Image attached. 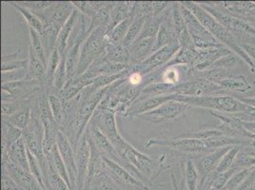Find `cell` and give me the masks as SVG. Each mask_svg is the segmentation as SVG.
Wrapping results in <instances>:
<instances>
[{
    "label": "cell",
    "instance_id": "30",
    "mask_svg": "<svg viewBox=\"0 0 255 190\" xmlns=\"http://www.w3.org/2000/svg\"><path fill=\"white\" fill-rule=\"evenodd\" d=\"M86 37L79 39L75 45L68 51L67 53V58H66V65H67V77H68V82L72 81L75 78V73L78 67L79 63V58H80V52H81V47L83 43L85 41ZM67 82V83H68Z\"/></svg>",
    "mask_w": 255,
    "mask_h": 190
},
{
    "label": "cell",
    "instance_id": "1",
    "mask_svg": "<svg viewBox=\"0 0 255 190\" xmlns=\"http://www.w3.org/2000/svg\"><path fill=\"white\" fill-rule=\"evenodd\" d=\"M181 4L185 6L187 9H189L196 16V18L202 24L204 28L210 32L217 41L223 44L225 47H227L233 53L241 57L245 62L249 65V67L253 65V60L242 50V48L240 47V44L237 43V40L234 37L233 32L224 28L223 26L216 21L215 18L209 12H207L203 8H201L197 2L181 1Z\"/></svg>",
    "mask_w": 255,
    "mask_h": 190
},
{
    "label": "cell",
    "instance_id": "10",
    "mask_svg": "<svg viewBox=\"0 0 255 190\" xmlns=\"http://www.w3.org/2000/svg\"><path fill=\"white\" fill-rule=\"evenodd\" d=\"M210 113L213 117L219 119L221 124L216 127L220 131L223 132L225 136L232 138H238V139H249V140H255V135L252 134L245 128L243 122L237 118L233 116L232 114L228 113H220L210 110Z\"/></svg>",
    "mask_w": 255,
    "mask_h": 190
},
{
    "label": "cell",
    "instance_id": "44",
    "mask_svg": "<svg viewBox=\"0 0 255 190\" xmlns=\"http://www.w3.org/2000/svg\"><path fill=\"white\" fill-rule=\"evenodd\" d=\"M255 167V153L251 151L241 150L234 161L233 169H251Z\"/></svg>",
    "mask_w": 255,
    "mask_h": 190
},
{
    "label": "cell",
    "instance_id": "2",
    "mask_svg": "<svg viewBox=\"0 0 255 190\" xmlns=\"http://www.w3.org/2000/svg\"><path fill=\"white\" fill-rule=\"evenodd\" d=\"M118 154L127 164V170L135 178L144 183L149 180L156 169V162L128 144L124 138H120L114 144Z\"/></svg>",
    "mask_w": 255,
    "mask_h": 190
},
{
    "label": "cell",
    "instance_id": "17",
    "mask_svg": "<svg viewBox=\"0 0 255 190\" xmlns=\"http://www.w3.org/2000/svg\"><path fill=\"white\" fill-rule=\"evenodd\" d=\"M57 148L60 153V156L63 160L66 169L68 170L73 190H76V180H77V170L75 162V153L74 147L71 144L68 136L63 131H59L57 136Z\"/></svg>",
    "mask_w": 255,
    "mask_h": 190
},
{
    "label": "cell",
    "instance_id": "54",
    "mask_svg": "<svg viewBox=\"0 0 255 190\" xmlns=\"http://www.w3.org/2000/svg\"><path fill=\"white\" fill-rule=\"evenodd\" d=\"M240 47L248 54V56L255 62V42L241 43Z\"/></svg>",
    "mask_w": 255,
    "mask_h": 190
},
{
    "label": "cell",
    "instance_id": "6",
    "mask_svg": "<svg viewBox=\"0 0 255 190\" xmlns=\"http://www.w3.org/2000/svg\"><path fill=\"white\" fill-rule=\"evenodd\" d=\"M197 3L200 5L201 8H203L207 12H209L215 18L216 21L221 24L228 31L232 32H240L243 34L251 35L255 38V27L254 25L250 24L249 22L234 17L227 11L222 10L220 7L212 6L205 2H197Z\"/></svg>",
    "mask_w": 255,
    "mask_h": 190
},
{
    "label": "cell",
    "instance_id": "45",
    "mask_svg": "<svg viewBox=\"0 0 255 190\" xmlns=\"http://www.w3.org/2000/svg\"><path fill=\"white\" fill-rule=\"evenodd\" d=\"M255 168L251 169H244L237 171L234 176L228 182L223 190H236L240 188V186L244 183L248 177L252 174V172L255 170Z\"/></svg>",
    "mask_w": 255,
    "mask_h": 190
},
{
    "label": "cell",
    "instance_id": "22",
    "mask_svg": "<svg viewBox=\"0 0 255 190\" xmlns=\"http://www.w3.org/2000/svg\"><path fill=\"white\" fill-rule=\"evenodd\" d=\"M135 2L117 1L111 4V19L108 26V32L115 29L118 24L124 21L132 14Z\"/></svg>",
    "mask_w": 255,
    "mask_h": 190
},
{
    "label": "cell",
    "instance_id": "57",
    "mask_svg": "<svg viewBox=\"0 0 255 190\" xmlns=\"http://www.w3.org/2000/svg\"><path fill=\"white\" fill-rule=\"evenodd\" d=\"M171 182H172V185H173V190H178V186H177L176 179H175V176H174L173 172H171Z\"/></svg>",
    "mask_w": 255,
    "mask_h": 190
},
{
    "label": "cell",
    "instance_id": "34",
    "mask_svg": "<svg viewBox=\"0 0 255 190\" xmlns=\"http://www.w3.org/2000/svg\"><path fill=\"white\" fill-rule=\"evenodd\" d=\"M133 19H134V16H133V14H131L129 17H128L127 19H125L124 21L118 24L115 29H113L111 32H108L109 41L115 45H122V42H123L124 38L126 37L128 31L131 23L133 22Z\"/></svg>",
    "mask_w": 255,
    "mask_h": 190
},
{
    "label": "cell",
    "instance_id": "43",
    "mask_svg": "<svg viewBox=\"0 0 255 190\" xmlns=\"http://www.w3.org/2000/svg\"><path fill=\"white\" fill-rule=\"evenodd\" d=\"M29 33H30V47H32L33 52L38 56V58L42 61L43 64L46 66V69H47L48 58L46 56V53H45V50H44V47H43L39 32L34 31L32 28H29Z\"/></svg>",
    "mask_w": 255,
    "mask_h": 190
},
{
    "label": "cell",
    "instance_id": "53",
    "mask_svg": "<svg viewBox=\"0 0 255 190\" xmlns=\"http://www.w3.org/2000/svg\"><path fill=\"white\" fill-rule=\"evenodd\" d=\"M232 115L243 122H255V107L248 106V108L245 112L234 113Z\"/></svg>",
    "mask_w": 255,
    "mask_h": 190
},
{
    "label": "cell",
    "instance_id": "18",
    "mask_svg": "<svg viewBox=\"0 0 255 190\" xmlns=\"http://www.w3.org/2000/svg\"><path fill=\"white\" fill-rule=\"evenodd\" d=\"M231 148L232 147L218 148L211 153L200 155L197 158L193 159V162L199 174L200 182L216 169L221 160Z\"/></svg>",
    "mask_w": 255,
    "mask_h": 190
},
{
    "label": "cell",
    "instance_id": "28",
    "mask_svg": "<svg viewBox=\"0 0 255 190\" xmlns=\"http://www.w3.org/2000/svg\"><path fill=\"white\" fill-rule=\"evenodd\" d=\"M79 16H80V11L75 8L73 14L68 19V21L64 24L61 31L59 32L57 42H56V49L60 52L61 54L68 53L69 38H70L72 32L74 31V29H75V25L79 19Z\"/></svg>",
    "mask_w": 255,
    "mask_h": 190
},
{
    "label": "cell",
    "instance_id": "33",
    "mask_svg": "<svg viewBox=\"0 0 255 190\" xmlns=\"http://www.w3.org/2000/svg\"><path fill=\"white\" fill-rule=\"evenodd\" d=\"M117 187L116 181L111 177L105 169L96 174L89 190H117Z\"/></svg>",
    "mask_w": 255,
    "mask_h": 190
},
{
    "label": "cell",
    "instance_id": "23",
    "mask_svg": "<svg viewBox=\"0 0 255 190\" xmlns=\"http://www.w3.org/2000/svg\"><path fill=\"white\" fill-rule=\"evenodd\" d=\"M29 80H37L40 81L46 88L47 92V81H46V66L38 58L32 49L29 47L28 53V75L27 78Z\"/></svg>",
    "mask_w": 255,
    "mask_h": 190
},
{
    "label": "cell",
    "instance_id": "15",
    "mask_svg": "<svg viewBox=\"0 0 255 190\" xmlns=\"http://www.w3.org/2000/svg\"><path fill=\"white\" fill-rule=\"evenodd\" d=\"M103 161L107 172L116 181L117 184L127 187H135L141 190H149L143 182L135 178L129 171H128L121 165L117 164V162L106 157H103Z\"/></svg>",
    "mask_w": 255,
    "mask_h": 190
},
{
    "label": "cell",
    "instance_id": "47",
    "mask_svg": "<svg viewBox=\"0 0 255 190\" xmlns=\"http://www.w3.org/2000/svg\"><path fill=\"white\" fill-rule=\"evenodd\" d=\"M239 63V56L234 53H230L222 58L218 59L215 63L213 64L211 69H225V70H230L235 68Z\"/></svg>",
    "mask_w": 255,
    "mask_h": 190
},
{
    "label": "cell",
    "instance_id": "39",
    "mask_svg": "<svg viewBox=\"0 0 255 190\" xmlns=\"http://www.w3.org/2000/svg\"><path fill=\"white\" fill-rule=\"evenodd\" d=\"M9 3H10V5L14 7L17 11H19V13L23 16L25 21L27 22V24L29 25V28H32L34 31H36L39 33L41 32L43 29V23L36 14H34L30 10L18 5L16 2H9Z\"/></svg>",
    "mask_w": 255,
    "mask_h": 190
},
{
    "label": "cell",
    "instance_id": "48",
    "mask_svg": "<svg viewBox=\"0 0 255 190\" xmlns=\"http://www.w3.org/2000/svg\"><path fill=\"white\" fill-rule=\"evenodd\" d=\"M27 153H28L30 172L33 175V177L37 180V182L40 184L43 190H47L46 187H45V184H44V181H43L42 169H41V167L39 165V162L28 149H27Z\"/></svg>",
    "mask_w": 255,
    "mask_h": 190
},
{
    "label": "cell",
    "instance_id": "16",
    "mask_svg": "<svg viewBox=\"0 0 255 190\" xmlns=\"http://www.w3.org/2000/svg\"><path fill=\"white\" fill-rule=\"evenodd\" d=\"M91 155V148L88 140L87 132L83 134L80 139L77 148L75 150V162L77 170V180H76V190H84L85 188L86 176L89 166Z\"/></svg>",
    "mask_w": 255,
    "mask_h": 190
},
{
    "label": "cell",
    "instance_id": "13",
    "mask_svg": "<svg viewBox=\"0 0 255 190\" xmlns=\"http://www.w3.org/2000/svg\"><path fill=\"white\" fill-rule=\"evenodd\" d=\"M86 131L88 132L89 136L92 139L94 145L96 146L99 153L102 155V157L111 159L127 169V164L118 154L115 146L105 134H103L97 127L92 125H88Z\"/></svg>",
    "mask_w": 255,
    "mask_h": 190
},
{
    "label": "cell",
    "instance_id": "50",
    "mask_svg": "<svg viewBox=\"0 0 255 190\" xmlns=\"http://www.w3.org/2000/svg\"><path fill=\"white\" fill-rule=\"evenodd\" d=\"M27 75H28V68L19 69L11 72H7V73H2V84L21 81L27 78Z\"/></svg>",
    "mask_w": 255,
    "mask_h": 190
},
{
    "label": "cell",
    "instance_id": "41",
    "mask_svg": "<svg viewBox=\"0 0 255 190\" xmlns=\"http://www.w3.org/2000/svg\"><path fill=\"white\" fill-rule=\"evenodd\" d=\"M163 20V15L159 17H147L144 28L137 40L146 38H155L159 31L160 25Z\"/></svg>",
    "mask_w": 255,
    "mask_h": 190
},
{
    "label": "cell",
    "instance_id": "26",
    "mask_svg": "<svg viewBox=\"0 0 255 190\" xmlns=\"http://www.w3.org/2000/svg\"><path fill=\"white\" fill-rule=\"evenodd\" d=\"M61 29V26L53 23L43 25L42 31L39 33V35L47 58H49L53 51L56 49V42Z\"/></svg>",
    "mask_w": 255,
    "mask_h": 190
},
{
    "label": "cell",
    "instance_id": "5",
    "mask_svg": "<svg viewBox=\"0 0 255 190\" xmlns=\"http://www.w3.org/2000/svg\"><path fill=\"white\" fill-rule=\"evenodd\" d=\"M162 147L177 150L182 153L198 157L200 155L211 153L214 150L211 140H198L192 138L177 137L173 139H150L146 144V148Z\"/></svg>",
    "mask_w": 255,
    "mask_h": 190
},
{
    "label": "cell",
    "instance_id": "29",
    "mask_svg": "<svg viewBox=\"0 0 255 190\" xmlns=\"http://www.w3.org/2000/svg\"><path fill=\"white\" fill-rule=\"evenodd\" d=\"M23 137V131L17 127H13L10 123L2 120V156L6 155L9 148Z\"/></svg>",
    "mask_w": 255,
    "mask_h": 190
},
{
    "label": "cell",
    "instance_id": "9",
    "mask_svg": "<svg viewBox=\"0 0 255 190\" xmlns=\"http://www.w3.org/2000/svg\"><path fill=\"white\" fill-rule=\"evenodd\" d=\"M191 106L177 101H170L158 106L157 108L139 115L145 121L152 124H160L168 121H174L182 114H184Z\"/></svg>",
    "mask_w": 255,
    "mask_h": 190
},
{
    "label": "cell",
    "instance_id": "8",
    "mask_svg": "<svg viewBox=\"0 0 255 190\" xmlns=\"http://www.w3.org/2000/svg\"><path fill=\"white\" fill-rule=\"evenodd\" d=\"M179 43H174L169 46H166L158 51L152 53L149 58H147L142 63L134 67H131L132 72H136L142 75H147L158 69L164 67L173 58V56L180 50Z\"/></svg>",
    "mask_w": 255,
    "mask_h": 190
},
{
    "label": "cell",
    "instance_id": "49",
    "mask_svg": "<svg viewBox=\"0 0 255 190\" xmlns=\"http://www.w3.org/2000/svg\"><path fill=\"white\" fill-rule=\"evenodd\" d=\"M16 3L37 15L38 13L51 7L53 5V1H21Z\"/></svg>",
    "mask_w": 255,
    "mask_h": 190
},
{
    "label": "cell",
    "instance_id": "7",
    "mask_svg": "<svg viewBox=\"0 0 255 190\" xmlns=\"http://www.w3.org/2000/svg\"><path fill=\"white\" fill-rule=\"evenodd\" d=\"M171 95L199 97L206 95H225V92L217 83L202 78H194L180 84L173 85Z\"/></svg>",
    "mask_w": 255,
    "mask_h": 190
},
{
    "label": "cell",
    "instance_id": "11",
    "mask_svg": "<svg viewBox=\"0 0 255 190\" xmlns=\"http://www.w3.org/2000/svg\"><path fill=\"white\" fill-rule=\"evenodd\" d=\"M89 125L97 127L113 144L122 138L117 128V114L114 111L97 108Z\"/></svg>",
    "mask_w": 255,
    "mask_h": 190
},
{
    "label": "cell",
    "instance_id": "38",
    "mask_svg": "<svg viewBox=\"0 0 255 190\" xmlns=\"http://www.w3.org/2000/svg\"><path fill=\"white\" fill-rule=\"evenodd\" d=\"M75 8L82 14L92 18L107 4L106 1H72Z\"/></svg>",
    "mask_w": 255,
    "mask_h": 190
},
{
    "label": "cell",
    "instance_id": "56",
    "mask_svg": "<svg viewBox=\"0 0 255 190\" xmlns=\"http://www.w3.org/2000/svg\"><path fill=\"white\" fill-rule=\"evenodd\" d=\"M243 125L248 131L255 135V122H243Z\"/></svg>",
    "mask_w": 255,
    "mask_h": 190
},
{
    "label": "cell",
    "instance_id": "55",
    "mask_svg": "<svg viewBox=\"0 0 255 190\" xmlns=\"http://www.w3.org/2000/svg\"><path fill=\"white\" fill-rule=\"evenodd\" d=\"M233 96L245 105L255 107V96H246V95H233Z\"/></svg>",
    "mask_w": 255,
    "mask_h": 190
},
{
    "label": "cell",
    "instance_id": "40",
    "mask_svg": "<svg viewBox=\"0 0 255 190\" xmlns=\"http://www.w3.org/2000/svg\"><path fill=\"white\" fill-rule=\"evenodd\" d=\"M48 99H49V104L51 106L53 118L60 128H62L64 121H65L63 101L58 95H48Z\"/></svg>",
    "mask_w": 255,
    "mask_h": 190
},
{
    "label": "cell",
    "instance_id": "27",
    "mask_svg": "<svg viewBox=\"0 0 255 190\" xmlns=\"http://www.w3.org/2000/svg\"><path fill=\"white\" fill-rule=\"evenodd\" d=\"M199 60V53L196 48H180L178 53H176L170 62L166 64L162 68H168L172 66H185L189 68H194Z\"/></svg>",
    "mask_w": 255,
    "mask_h": 190
},
{
    "label": "cell",
    "instance_id": "36",
    "mask_svg": "<svg viewBox=\"0 0 255 190\" xmlns=\"http://www.w3.org/2000/svg\"><path fill=\"white\" fill-rule=\"evenodd\" d=\"M111 4L112 2H107L106 5L101 10H99L92 18H90L91 20L88 34L100 27L108 28L111 19Z\"/></svg>",
    "mask_w": 255,
    "mask_h": 190
},
{
    "label": "cell",
    "instance_id": "14",
    "mask_svg": "<svg viewBox=\"0 0 255 190\" xmlns=\"http://www.w3.org/2000/svg\"><path fill=\"white\" fill-rule=\"evenodd\" d=\"M75 10V7L72 2L53 1V5L51 7L38 13L37 16L42 21L43 25L53 23L63 27L64 24L68 21Z\"/></svg>",
    "mask_w": 255,
    "mask_h": 190
},
{
    "label": "cell",
    "instance_id": "58",
    "mask_svg": "<svg viewBox=\"0 0 255 190\" xmlns=\"http://www.w3.org/2000/svg\"><path fill=\"white\" fill-rule=\"evenodd\" d=\"M251 69V72L253 73V74H255V62L254 61V64H253V66L250 68Z\"/></svg>",
    "mask_w": 255,
    "mask_h": 190
},
{
    "label": "cell",
    "instance_id": "51",
    "mask_svg": "<svg viewBox=\"0 0 255 190\" xmlns=\"http://www.w3.org/2000/svg\"><path fill=\"white\" fill-rule=\"evenodd\" d=\"M24 68H28V58L27 59L21 58L17 60H10V61L2 62L1 72L7 73V72H11V71L24 69Z\"/></svg>",
    "mask_w": 255,
    "mask_h": 190
},
{
    "label": "cell",
    "instance_id": "24",
    "mask_svg": "<svg viewBox=\"0 0 255 190\" xmlns=\"http://www.w3.org/2000/svg\"><path fill=\"white\" fill-rule=\"evenodd\" d=\"M10 159L11 162L16 164L27 171H30L29 168V160H28V153H27V146L23 137L15 142L11 148H9L6 155L2 156V161Z\"/></svg>",
    "mask_w": 255,
    "mask_h": 190
},
{
    "label": "cell",
    "instance_id": "4",
    "mask_svg": "<svg viewBox=\"0 0 255 190\" xmlns=\"http://www.w3.org/2000/svg\"><path fill=\"white\" fill-rule=\"evenodd\" d=\"M109 42L107 27H100L87 35L81 47L79 63L75 78L85 74L96 60L103 56Z\"/></svg>",
    "mask_w": 255,
    "mask_h": 190
},
{
    "label": "cell",
    "instance_id": "31",
    "mask_svg": "<svg viewBox=\"0 0 255 190\" xmlns=\"http://www.w3.org/2000/svg\"><path fill=\"white\" fill-rule=\"evenodd\" d=\"M217 84L223 89L225 93L234 92V93H239V94H246L253 89L251 84L249 83V81L247 80V78L243 75L233 76L231 78L218 82Z\"/></svg>",
    "mask_w": 255,
    "mask_h": 190
},
{
    "label": "cell",
    "instance_id": "35",
    "mask_svg": "<svg viewBox=\"0 0 255 190\" xmlns=\"http://www.w3.org/2000/svg\"><path fill=\"white\" fill-rule=\"evenodd\" d=\"M32 106H28L11 116L3 117L2 120L10 123L13 127H17L23 131L29 126L32 119Z\"/></svg>",
    "mask_w": 255,
    "mask_h": 190
},
{
    "label": "cell",
    "instance_id": "32",
    "mask_svg": "<svg viewBox=\"0 0 255 190\" xmlns=\"http://www.w3.org/2000/svg\"><path fill=\"white\" fill-rule=\"evenodd\" d=\"M185 186L187 190H198L199 174L193 162V159L188 158L186 161V166L183 168Z\"/></svg>",
    "mask_w": 255,
    "mask_h": 190
},
{
    "label": "cell",
    "instance_id": "25",
    "mask_svg": "<svg viewBox=\"0 0 255 190\" xmlns=\"http://www.w3.org/2000/svg\"><path fill=\"white\" fill-rule=\"evenodd\" d=\"M101 58L111 63L126 65L128 68H130V56L128 49L123 45H115L111 42L108 43L105 53Z\"/></svg>",
    "mask_w": 255,
    "mask_h": 190
},
{
    "label": "cell",
    "instance_id": "3",
    "mask_svg": "<svg viewBox=\"0 0 255 190\" xmlns=\"http://www.w3.org/2000/svg\"><path fill=\"white\" fill-rule=\"evenodd\" d=\"M173 100L187 104L190 106L208 108L220 113H241L245 112L248 106L237 100L233 95H206L191 97L184 95H173Z\"/></svg>",
    "mask_w": 255,
    "mask_h": 190
},
{
    "label": "cell",
    "instance_id": "59",
    "mask_svg": "<svg viewBox=\"0 0 255 190\" xmlns=\"http://www.w3.org/2000/svg\"><path fill=\"white\" fill-rule=\"evenodd\" d=\"M250 190H255V184L254 185V187H253V188H252Z\"/></svg>",
    "mask_w": 255,
    "mask_h": 190
},
{
    "label": "cell",
    "instance_id": "42",
    "mask_svg": "<svg viewBox=\"0 0 255 190\" xmlns=\"http://www.w3.org/2000/svg\"><path fill=\"white\" fill-rule=\"evenodd\" d=\"M242 148H243L241 146H234V147H232V148L226 153V155L221 160V162L219 163L218 167L214 170L215 174L218 175L220 173H223V172H226V171L233 169V166H234V161L236 159V156L242 150Z\"/></svg>",
    "mask_w": 255,
    "mask_h": 190
},
{
    "label": "cell",
    "instance_id": "52",
    "mask_svg": "<svg viewBox=\"0 0 255 190\" xmlns=\"http://www.w3.org/2000/svg\"><path fill=\"white\" fill-rule=\"evenodd\" d=\"M1 186V190H24L4 171H2Z\"/></svg>",
    "mask_w": 255,
    "mask_h": 190
},
{
    "label": "cell",
    "instance_id": "12",
    "mask_svg": "<svg viewBox=\"0 0 255 190\" xmlns=\"http://www.w3.org/2000/svg\"><path fill=\"white\" fill-rule=\"evenodd\" d=\"M2 171L6 172L24 190H44L30 171L22 169L10 159L2 161Z\"/></svg>",
    "mask_w": 255,
    "mask_h": 190
},
{
    "label": "cell",
    "instance_id": "37",
    "mask_svg": "<svg viewBox=\"0 0 255 190\" xmlns=\"http://www.w3.org/2000/svg\"><path fill=\"white\" fill-rule=\"evenodd\" d=\"M147 17L145 16H136L134 17L133 22L131 23L129 29L127 32V35L126 37L124 38L122 45L124 47H129L132 43L135 42L137 40V38L139 37V35L141 34L142 30L144 28V25H145V22H146Z\"/></svg>",
    "mask_w": 255,
    "mask_h": 190
},
{
    "label": "cell",
    "instance_id": "19",
    "mask_svg": "<svg viewBox=\"0 0 255 190\" xmlns=\"http://www.w3.org/2000/svg\"><path fill=\"white\" fill-rule=\"evenodd\" d=\"M172 100H173V95L154 96V97H149L141 100L137 99L130 106L126 118L132 119L133 117H138L139 115L151 111L161 105Z\"/></svg>",
    "mask_w": 255,
    "mask_h": 190
},
{
    "label": "cell",
    "instance_id": "20",
    "mask_svg": "<svg viewBox=\"0 0 255 190\" xmlns=\"http://www.w3.org/2000/svg\"><path fill=\"white\" fill-rule=\"evenodd\" d=\"M154 45L155 38H146L136 40L129 47H128L130 56V68L142 63L147 58H149L154 53Z\"/></svg>",
    "mask_w": 255,
    "mask_h": 190
},
{
    "label": "cell",
    "instance_id": "21",
    "mask_svg": "<svg viewBox=\"0 0 255 190\" xmlns=\"http://www.w3.org/2000/svg\"><path fill=\"white\" fill-rule=\"evenodd\" d=\"M180 9L192 38H200L211 42H219L204 28V26L196 18V16L189 9H187L185 6L181 4V2Z\"/></svg>",
    "mask_w": 255,
    "mask_h": 190
},
{
    "label": "cell",
    "instance_id": "46",
    "mask_svg": "<svg viewBox=\"0 0 255 190\" xmlns=\"http://www.w3.org/2000/svg\"><path fill=\"white\" fill-rule=\"evenodd\" d=\"M225 136L222 131H220L217 128H209V129H202L193 131L191 133L182 134L179 137L192 138V139H198V140H211L213 138L221 137Z\"/></svg>",
    "mask_w": 255,
    "mask_h": 190
}]
</instances>
